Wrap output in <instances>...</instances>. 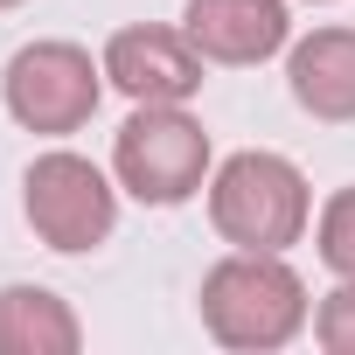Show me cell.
<instances>
[{
	"mask_svg": "<svg viewBox=\"0 0 355 355\" xmlns=\"http://www.w3.org/2000/svg\"><path fill=\"white\" fill-rule=\"evenodd\" d=\"M286 91L306 119L320 125H348L355 119V28L327 21L313 35H300L286 49Z\"/></svg>",
	"mask_w": 355,
	"mask_h": 355,
	"instance_id": "cell-8",
	"label": "cell"
},
{
	"mask_svg": "<svg viewBox=\"0 0 355 355\" xmlns=\"http://www.w3.org/2000/svg\"><path fill=\"white\" fill-rule=\"evenodd\" d=\"M112 174L146 209H182L209 189L216 153L189 105H132V119L112 132Z\"/></svg>",
	"mask_w": 355,
	"mask_h": 355,
	"instance_id": "cell-3",
	"label": "cell"
},
{
	"mask_svg": "<svg viewBox=\"0 0 355 355\" xmlns=\"http://www.w3.org/2000/svg\"><path fill=\"white\" fill-rule=\"evenodd\" d=\"M202 327L209 341L237 348V355H272V348H293L306 327H313V300H306V279L286 265V251H230L202 272Z\"/></svg>",
	"mask_w": 355,
	"mask_h": 355,
	"instance_id": "cell-1",
	"label": "cell"
},
{
	"mask_svg": "<svg viewBox=\"0 0 355 355\" xmlns=\"http://www.w3.org/2000/svg\"><path fill=\"white\" fill-rule=\"evenodd\" d=\"M313 251H320V265H327L334 279H355V182L320 202V216H313Z\"/></svg>",
	"mask_w": 355,
	"mask_h": 355,
	"instance_id": "cell-10",
	"label": "cell"
},
{
	"mask_svg": "<svg viewBox=\"0 0 355 355\" xmlns=\"http://www.w3.org/2000/svg\"><path fill=\"white\" fill-rule=\"evenodd\" d=\"M306 8H334V0H306Z\"/></svg>",
	"mask_w": 355,
	"mask_h": 355,
	"instance_id": "cell-13",
	"label": "cell"
},
{
	"mask_svg": "<svg viewBox=\"0 0 355 355\" xmlns=\"http://www.w3.org/2000/svg\"><path fill=\"white\" fill-rule=\"evenodd\" d=\"M84 320L49 286H0V355H77Z\"/></svg>",
	"mask_w": 355,
	"mask_h": 355,
	"instance_id": "cell-9",
	"label": "cell"
},
{
	"mask_svg": "<svg viewBox=\"0 0 355 355\" xmlns=\"http://www.w3.org/2000/svg\"><path fill=\"white\" fill-rule=\"evenodd\" d=\"M202 196H209V223L230 251H293L313 223L306 174L272 146H244V153L216 160Z\"/></svg>",
	"mask_w": 355,
	"mask_h": 355,
	"instance_id": "cell-2",
	"label": "cell"
},
{
	"mask_svg": "<svg viewBox=\"0 0 355 355\" xmlns=\"http://www.w3.org/2000/svg\"><path fill=\"white\" fill-rule=\"evenodd\" d=\"M105 84L125 91L132 105H189L202 91V49L189 42V28H160V21H132L105 42Z\"/></svg>",
	"mask_w": 355,
	"mask_h": 355,
	"instance_id": "cell-6",
	"label": "cell"
},
{
	"mask_svg": "<svg viewBox=\"0 0 355 355\" xmlns=\"http://www.w3.org/2000/svg\"><path fill=\"white\" fill-rule=\"evenodd\" d=\"M313 341L327 355H355V279H341L320 306H313Z\"/></svg>",
	"mask_w": 355,
	"mask_h": 355,
	"instance_id": "cell-11",
	"label": "cell"
},
{
	"mask_svg": "<svg viewBox=\"0 0 355 355\" xmlns=\"http://www.w3.org/2000/svg\"><path fill=\"white\" fill-rule=\"evenodd\" d=\"M182 28L202 49V63H272L293 49V8L286 0H182Z\"/></svg>",
	"mask_w": 355,
	"mask_h": 355,
	"instance_id": "cell-7",
	"label": "cell"
},
{
	"mask_svg": "<svg viewBox=\"0 0 355 355\" xmlns=\"http://www.w3.org/2000/svg\"><path fill=\"white\" fill-rule=\"evenodd\" d=\"M119 174H105L98 160L56 146V153H35L28 174H21V216L28 230L56 251V258H84L98 251L112 230H119Z\"/></svg>",
	"mask_w": 355,
	"mask_h": 355,
	"instance_id": "cell-5",
	"label": "cell"
},
{
	"mask_svg": "<svg viewBox=\"0 0 355 355\" xmlns=\"http://www.w3.org/2000/svg\"><path fill=\"white\" fill-rule=\"evenodd\" d=\"M0 105H8V119L35 139H70L98 119L105 105V63H91L84 42H28L8 56V70H0Z\"/></svg>",
	"mask_w": 355,
	"mask_h": 355,
	"instance_id": "cell-4",
	"label": "cell"
},
{
	"mask_svg": "<svg viewBox=\"0 0 355 355\" xmlns=\"http://www.w3.org/2000/svg\"><path fill=\"white\" fill-rule=\"evenodd\" d=\"M8 8H28V0H0V15H8Z\"/></svg>",
	"mask_w": 355,
	"mask_h": 355,
	"instance_id": "cell-12",
	"label": "cell"
}]
</instances>
